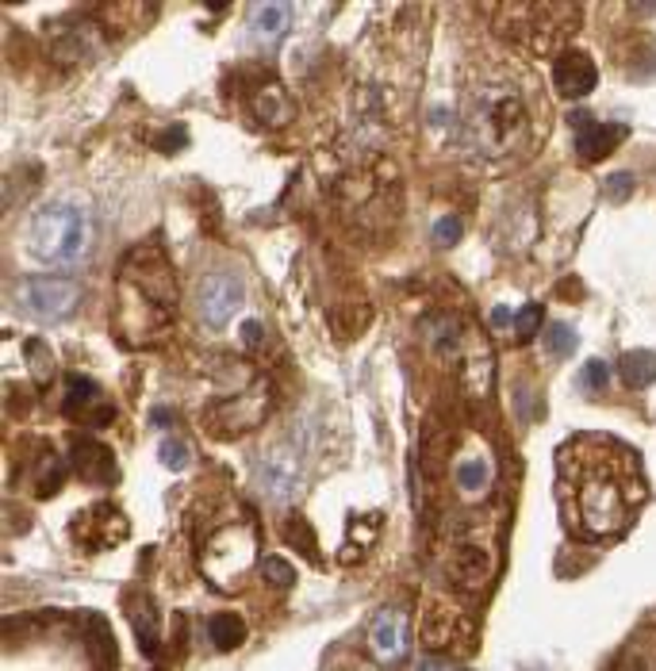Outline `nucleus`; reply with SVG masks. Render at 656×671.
Instances as JSON below:
<instances>
[{"mask_svg":"<svg viewBox=\"0 0 656 671\" xmlns=\"http://www.w3.org/2000/svg\"><path fill=\"white\" fill-rule=\"evenodd\" d=\"M453 480H457L461 495H483L492 483V464L483 461V456H465V461H457V468H453Z\"/></svg>","mask_w":656,"mask_h":671,"instance_id":"a211bd4d","label":"nucleus"},{"mask_svg":"<svg viewBox=\"0 0 656 671\" xmlns=\"http://www.w3.org/2000/svg\"><path fill=\"white\" fill-rule=\"evenodd\" d=\"M411 649V630H407V614L399 606H384L373 625H368V652H373V660L392 667L407 656Z\"/></svg>","mask_w":656,"mask_h":671,"instance_id":"9b49d317","label":"nucleus"},{"mask_svg":"<svg viewBox=\"0 0 656 671\" xmlns=\"http://www.w3.org/2000/svg\"><path fill=\"white\" fill-rule=\"evenodd\" d=\"M288 23H292V4H258L250 12L253 39L262 42H280L288 35Z\"/></svg>","mask_w":656,"mask_h":671,"instance_id":"f3484780","label":"nucleus"},{"mask_svg":"<svg viewBox=\"0 0 656 671\" xmlns=\"http://www.w3.org/2000/svg\"><path fill=\"white\" fill-rule=\"evenodd\" d=\"M415 671H441V664L434 660V656H426V660H419V667Z\"/></svg>","mask_w":656,"mask_h":671,"instance_id":"72a5a7b5","label":"nucleus"},{"mask_svg":"<svg viewBox=\"0 0 656 671\" xmlns=\"http://www.w3.org/2000/svg\"><path fill=\"white\" fill-rule=\"evenodd\" d=\"M23 250L42 265H69L89 250V219L74 204L39 207L23 226Z\"/></svg>","mask_w":656,"mask_h":671,"instance_id":"20e7f679","label":"nucleus"},{"mask_svg":"<svg viewBox=\"0 0 656 671\" xmlns=\"http://www.w3.org/2000/svg\"><path fill=\"white\" fill-rule=\"evenodd\" d=\"M242 304H246V284H242L235 273H211L204 284H199L196 311L208 326H223Z\"/></svg>","mask_w":656,"mask_h":671,"instance_id":"9d476101","label":"nucleus"},{"mask_svg":"<svg viewBox=\"0 0 656 671\" xmlns=\"http://www.w3.org/2000/svg\"><path fill=\"white\" fill-rule=\"evenodd\" d=\"M461 127L473 158L515 165L534 146V77L510 66H480L461 100Z\"/></svg>","mask_w":656,"mask_h":671,"instance_id":"f03ea898","label":"nucleus"},{"mask_svg":"<svg viewBox=\"0 0 656 671\" xmlns=\"http://www.w3.org/2000/svg\"><path fill=\"white\" fill-rule=\"evenodd\" d=\"M181 142H184V127H173V131H165V135H162V146H165V154H173V150L181 146Z\"/></svg>","mask_w":656,"mask_h":671,"instance_id":"2f4dec72","label":"nucleus"},{"mask_svg":"<svg viewBox=\"0 0 656 671\" xmlns=\"http://www.w3.org/2000/svg\"><path fill=\"white\" fill-rule=\"evenodd\" d=\"M69 534H74V541L84 549V552H108L127 541V534H131V525H127L123 510L116 503H96L89 510H81L74 525H69Z\"/></svg>","mask_w":656,"mask_h":671,"instance_id":"1a4fd4ad","label":"nucleus"},{"mask_svg":"<svg viewBox=\"0 0 656 671\" xmlns=\"http://www.w3.org/2000/svg\"><path fill=\"white\" fill-rule=\"evenodd\" d=\"M622 138H625V127L618 123H588L576 135V154L583 162H603Z\"/></svg>","mask_w":656,"mask_h":671,"instance_id":"dca6fc26","label":"nucleus"},{"mask_svg":"<svg viewBox=\"0 0 656 671\" xmlns=\"http://www.w3.org/2000/svg\"><path fill=\"white\" fill-rule=\"evenodd\" d=\"M123 606H127V618H131L138 649L146 656H154L158 652V625H162V614H158V606H154V598L142 595V591H131L123 598Z\"/></svg>","mask_w":656,"mask_h":671,"instance_id":"4468645a","label":"nucleus"},{"mask_svg":"<svg viewBox=\"0 0 656 671\" xmlns=\"http://www.w3.org/2000/svg\"><path fill=\"white\" fill-rule=\"evenodd\" d=\"M461 234H465V223L457 216H441L434 223V242H438V246H453Z\"/></svg>","mask_w":656,"mask_h":671,"instance_id":"cd10ccee","label":"nucleus"},{"mask_svg":"<svg viewBox=\"0 0 656 671\" xmlns=\"http://www.w3.org/2000/svg\"><path fill=\"white\" fill-rule=\"evenodd\" d=\"M492 322H495V326H510V311H507V307H495Z\"/></svg>","mask_w":656,"mask_h":671,"instance_id":"473e14b6","label":"nucleus"},{"mask_svg":"<svg viewBox=\"0 0 656 671\" xmlns=\"http://www.w3.org/2000/svg\"><path fill=\"white\" fill-rule=\"evenodd\" d=\"M545 346L553 357H568L576 349V334H572V326L568 322H557V326H549V334H545Z\"/></svg>","mask_w":656,"mask_h":671,"instance_id":"a878e982","label":"nucleus"},{"mask_svg":"<svg viewBox=\"0 0 656 671\" xmlns=\"http://www.w3.org/2000/svg\"><path fill=\"white\" fill-rule=\"evenodd\" d=\"M269 380H258L253 384V392H242V395H231L216 403L208 411V430L219 434V437H235V434H246L253 426H262L269 407H273V395H269Z\"/></svg>","mask_w":656,"mask_h":671,"instance_id":"0eeeda50","label":"nucleus"},{"mask_svg":"<svg viewBox=\"0 0 656 671\" xmlns=\"http://www.w3.org/2000/svg\"><path fill=\"white\" fill-rule=\"evenodd\" d=\"M253 561H258V525L253 522H231L216 530L204 549H199V572L223 595L242 591Z\"/></svg>","mask_w":656,"mask_h":671,"instance_id":"39448f33","label":"nucleus"},{"mask_svg":"<svg viewBox=\"0 0 656 671\" xmlns=\"http://www.w3.org/2000/svg\"><path fill=\"white\" fill-rule=\"evenodd\" d=\"M262 576L269 579V587L288 591L292 583H296V568L288 561H280V556H265V561H262Z\"/></svg>","mask_w":656,"mask_h":671,"instance_id":"5701e85b","label":"nucleus"},{"mask_svg":"<svg viewBox=\"0 0 656 671\" xmlns=\"http://www.w3.org/2000/svg\"><path fill=\"white\" fill-rule=\"evenodd\" d=\"M630 181H634L630 173H618V177H610V196H615V199H625V196H630V189H634Z\"/></svg>","mask_w":656,"mask_h":671,"instance_id":"c756f323","label":"nucleus"},{"mask_svg":"<svg viewBox=\"0 0 656 671\" xmlns=\"http://www.w3.org/2000/svg\"><path fill=\"white\" fill-rule=\"evenodd\" d=\"M618 373L622 380L630 384V388H649V384L656 380V353L649 349H630L618 361Z\"/></svg>","mask_w":656,"mask_h":671,"instance_id":"6ab92c4d","label":"nucleus"},{"mask_svg":"<svg viewBox=\"0 0 656 671\" xmlns=\"http://www.w3.org/2000/svg\"><path fill=\"white\" fill-rule=\"evenodd\" d=\"M541 322H545V311H541V304H526L519 311V319H515V331H519L522 341H530V338H537Z\"/></svg>","mask_w":656,"mask_h":671,"instance_id":"393cba45","label":"nucleus"},{"mask_svg":"<svg viewBox=\"0 0 656 671\" xmlns=\"http://www.w3.org/2000/svg\"><path fill=\"white\" fill-rule=\"evenodd\" d=\"M483 12L499 23V35H507L526 54L557 50L580 23L576 4H492Z\"/></svg>","mask_w":656,"mask_h":671,"instance_id":"7ed1b4c3","label":"nucleus"},{"mask_svg":"<svg viewBox=\"0 0 656 671\" xmlns=\"http://www.w3.org/2000/svg\"><path fill=\"white\" fill-rule=\"evenodd\" d=\"M299 480H304V456H296V449L277 446L273 453H265L262 461V488L269 499H292Z\"/></svg>","mask_w":656,"mask_h":671,"instance_id":"ddd939ff","label":"nucleus"},{"mask_svg":"<svg viewBox=\"0 0 656 671\" xmlns=\"http://www.w3.org/2000/svg\"><path fill=\"white\" fill-rule=\"evenodd\" d=\"M96 384L84 376H69V395H66V415H81L84 403H96Z\"/></svg>","mask_w":656,"mask_h":671,"instance_id":"4be33fe9","label":"nucleus"},{"mask_svg":"<svg viewBox=\"0 0 656 671\" xmlns=\"http://www.w3.org/2000/svg\"><path fill=\"white\" fill-rule=\"evenodd\" d=\"M16 304L27 319L35 322H58L74 315L81 304V288L66 277H27L16 284Z\"/></svg>","mask_w":656,"mask_h":671,"instance_id":"423d86ee","label":"nucleus"},{"mask_svg":"<svg viewBox=\"0 0 656 671\" xmlns=\"http://www.w3.org/2000/svg\"><path fill=\"white\" fill-rule=\"evenodd\" d=\"M208 633H211V640H216V649H223V652H231V649H238L242 640H246V622L238 618V614H216L211 618V625H208Z\"/></svg>","mask_w":656,"mask_h":671,"instance_id":"412c9836","label":"nucleus"},{"mask_svg":"<svg viewBox=\"0 0 656 671\" xmlns=\"http://www.w3.org/2000/svg\"><path fill=\"white\" fill-rule=\"evenodd\" d=\"M583 384L595 392H603L607 388V365L603 361H588V368H583Z\"/></svg>","mask_w":656,"mask_h":671,"instance_id":"c85d7f7f","label":"nucleus"},{"mask_svg":"<svg viewBox=\"0 0 656 671\" xmlns=\"http://www.w3.org/2000/svg\"><path fill=\"white\" fill-rule=\"evenodd\" d=\"M74 472L89 483H111L116 480V456H111L108 446H100V441H77L74 446Z\"/></svg>","mask_w":656,"mask_h":671,"instance_id":"2eb2a0df","label":"nucleus"},{"mask_svg":"<svg viewBox=\"0 0 656 671\" xmlns=\"http://www.w3.org/2000/svg\"><path fill=\"white\" fill-rule=\"evenodd\" d=\"M242 346H262V322H246L242 326Z\"/></svg>","mask_w":656,"mask_h":671,"instance_id":"7c9ffc66","label":"nucleus"},{"mask_svg":"<svg viewBox=\"0 0 656 671\" xmlns=\"http://www.w3.org/2000/svg\"><path fill=\"white\" fill-rule=\"evenodd\" d=\"M284 537L292 541V545L304 552V556H315V534H307V525H304V518H292L288 522V530H284Z\"/></svg>","mask_w":656,"mask_h":671,"instance_id":"bb28decb","label":"nucleus"},{"mask_svg":"<svg viewBox=\"0 0 656 671\" xmlns=\"http://www.w3.org/2000/svg\"><path fill=\"white\" fill-rule=\"evenodd\" d=\"M253 111H258V119H265V123H288L296 108H292V100L284 96L280 84H265L258 100H253Z\"/></svg>","mask_w":656,"mask_h":671,"instance_id":"aec40b11","label":"nucleus"},{"mask_svg":"<svg viewBox=\"0 0 656 671\" xmlns=\"http://www.w3.org/2000/svg\"><path fill=\"white\" fill-rule=\"evenodd\" d=\"M553 84H557V93L564 100H583L595 93L598 84V66L591 54L583 50H561L557 62H553Z\"/></svg>","mask_w":656,"mask_h":671,"instance_id":"f8f14e48","label":"nucleus"},{"mask_svg":"<svg viewBox=\"0 0 656 671\" xmlns=\"http://www.w3.org/2000/svg\"><path fill=\"white\" fill-rule=\"evenodd\" d=\"M649 499L641 461L630 446L603 434H580L557 453V503L568 534L583 541L630 530Z\"/></svg>","mask_w":656,"mask_h":671,"instance_id":"f257e3e1","label":"nucleus"},{"mask_svg":"<svg viewBox=\"0 0 656 671\" xmlns=\"http://www.w3.org/2000/svg\"><path fill=\"white\" fill-rule=\"evenodd\" d=\"M446 576L461 595H483L495 579V549L488 541H457L449 552Z\"/></svg>","mask_w":656,"mask_h":671,"instance_id":"6e6552de","label":"nucleus"},{"mask_svg":"<svg viewBox=\"0 0 656 671\" xmlns=\"http://www.w3.org/2000/svg\"><path fill=\"white\" fill-rule=\"evenodd\" d=\"M158 456H162V464H165V468H173V472H181V468H189V461H192V449L184 446V441H177V437H165L162 446H158Z\"/></svg>","mask_w":656,"mask_h":671,"instance_id":"b1692460","label":"nucleus"}]
</instances>
